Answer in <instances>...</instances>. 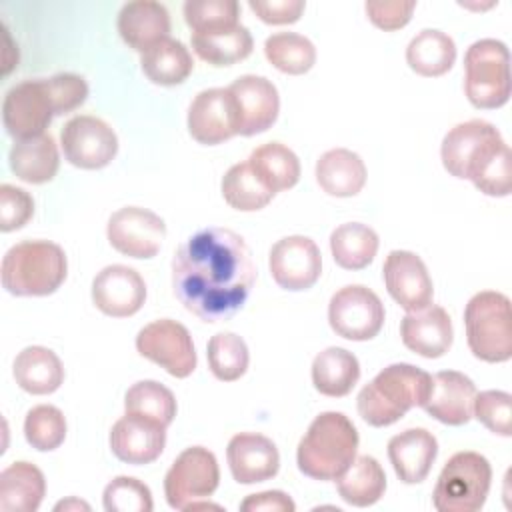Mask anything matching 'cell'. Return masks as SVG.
Masks as SVG:
<instances>
[{"instance_id": "obj_37", "label": "cell", "mask_w": 512, "mask_h": 512, "mask_svg": "<svg viewBox=\"0 0 512 512\" xmlns=\"http://www.w3.org/2000/svg\"><path fill=\"white\" fill-rule=\"evenodd\" d=\"M220 190L226 204L240 212L262 210L274 198V194L254 174L248 160L228 168V172L222 178Z\"/></svg>"}, {"instance_id": "obj_9", "label": "cell", "mask_w": 512, "mask_h": 512, "mask_svg": "<svg viewBox=\"0 0 512 512\" xmlns=\"http://www.w3.org/2000/svg\"><path fill=\"white\" fill-rule=\"evenodd\" d=\"M510 52L494 38L476 40L464 54V92L472 106L494 110L510 98Z\"/></svg>"}, {"instance_id": "obj_27", "label": "cell", "mask_w": 512, "mask_h": 512, "mask_svg": "<svg viewBox=\"0 0 512 512\" xmlns=\"http://www.w3.org/2000/svg\"><path fill=\"white\" fill-rule=\"evenodd\" d=\"M316 182L330 196H356L366 184L364 160L348 148H332L316 162Z\"/></svg>"}, {"instance_id": "obj_22", "label": "cell", "mask_w": 512, "mask_h": 512, "mask_svg": "<svg viewBox=\"0 0 512 512\" xmlns=\"http://www.w3.org/2000/svg\"><path fill=\"white\" fill-rule=\"evenodd\" d=\"M400 336L404 346L418 356L440 358L450 350L454 340L450 314L432 302L420 310L406 312L400 322Z\"/></svg>"}, {"instance_id": "obj_34", "label": "cell", "mask_w": 512, "mask_h": 512, "mask_svg": "<svg viewBox=\"0 0 512 512\" xmlns=\"http://www.w3.org/2000/svg\"><path fill=\"white\" fill-rule=\"evenodd\" d=\"M248 164L272 194L288 190L300 180L298 156L280 142H266L254 148L250 152Z\"/></svg>"}, {"instance_id": "obj_25", "label": "cell", "mask_w": 512, "mask_h": 512, "mask_svg": "<svg viewBox=\"0 0 512 512\" xmlns=\"http://www.w3.org/2000/svg\"><path fill=\"white\" fill-rule=\"evenodd\" d=\"M438 456V440L426 428H408L388 440V458L404 484H420Z\"/></svg>"}, {"instance_id": "obj_17", "label": "cell", "mask_w": 512, "mask_h": 512, "mask_svg": "<svg viewBox=\"0 0 512 512\" xmlns=\"http://www.w3.org/2000/svg\"><path fill=\"white\" fill-rule=\"evenodd\" d=\"M388 294L406 312L420 310L432 302L434 286L422 258L410 250H392L382 266Z\"/></svg>"}, {"instance_id": "obj_16", "label": "cell", "mask_w": 512, "mask_h": 512, "mask_svg": "<svg viewBox=\"0 0 512 512\" xmlns=\"http://www.w3.org/2000/svg\"><path fill=\"white\" fill-rule=\"evenodd\" d=\"M188 132L206 146L222 144L238 134L236 100L228 88H208L194 96L188 108Z\"/></svg>"}, {"instance_id": "obj_43", "label": "cell", "mask_w": 512, "mask_h": 512, "mask_svg": "<svg viewBox=\"0 0 512 512\" xmlns=\"http://www.w3.org/2000/svg\"><path fill=\"white\" fill-rule=\"evenodd\" d=\"M106 512H150L154 508L150 488L132 476H116L102 494Z\"/></svg>"}, {"instance_id": "obj_35", "label": "cell", "mask_w": 512, "mask_h": 512, "mask_svg": "<svg viewBox=\"0 0 512 512\" xmlns=\"http://www.w3.org/2000/svg\"><path fill=\"white\" fill-rule=\"evenodd\" d=\"M254 40L246 26L236 24L226 30L192 34V50L212 66H232L252 54Z\"/></svg>"}, {"instance_id": "obj_26", "label": "cell", "mask_w": 512, "mask_h": 512, "mask_svg": "<svg viewBox=\"0 0 512 512\" xmlns=\"http://www.w3.org/2000/svg\"><path fill=\"white\" fill-rule=\"evenodd\" d=\"M10 170L28 184L50 182L60 166L58 144L52 134L44 132L34 138L14 140L8 154Z\"/></svg>"}, {"instance_id": "obj_33", "label": "cell", "mask_w": 512, "mask_h": 512, "mask_svg": "<svg viewBox=\"0 0 512 512\" xmlns=\"http://www.w3.org/2000/svg\"><path fill=\"white\" fill-rule=\"evenodd\" d=\"M406 62L420 76H442L456 62V44L442 30L426 28L406 46Z\"/></svg>"}, {"instance_id": "obj_46", "label": "cell", "mask_w": 512, "mask_h": 512, "mask_svg": "<svg viewBox=\"0 0 512 512\" xmlns=\"http://www.w3.org/2000/svg\"><path fill=\"white\" fill-rule=\"evenodd\" d=\"M416 8V2H402V0H394V2H366L364 4V10L370 18V22L380 28V30H386V32H392V30H398V28H404L410 18H412V12Z\"/></svg>"}, {"instance_id": "obj_6", "label": "cell", "mask_w": 512, "mask_h": 512, "mask_svg": "<svg viewBox=\"0 0 512 512\" xmlns=\"http://www.w3.org/2000/svg\"><path fill=\"white\" fill-rule=\"evenodd\" d=\"M68 274L64 250L50 240H24L2 258L0 278L14 296H48L56 292Z\"/></svg>"}, {"instance_id": "obj_45", "label": "cell", "mask_w": 512, "mask_h": 512, "mask_svg": "<svg viewBox=\"0 0 512 512\" xmlns=\"http://www.w3.org/2000/svg\"><path fill=\"white\" fill-rule=\"evenodd\" d=\"M34 214L32 196L18 186H0V230L12 232L22 228Z\"/></svg>"}, {"instance_id": "obj_18", "label": "cell", "mask_w": 512, "mask_h": 512, "mask_svg": "<svg viewBox=\"0 0 512 512\" xmlns=\"http://www.w3.org/2000/svg\"><path fill=\"white\" fill-rule=\"evenodd\" d=\"M146 300V282L130 266L110 264L92 280L94 306L112 318L134 316Z\"/></svg>"}, {"instance_id": "obj_39", "label": "cell", "mask_w": 512, "mask_h": 512, "mask_svg": "<svg viewBox=\"0 0 512 512\" xmlns=\"http://www.w3.org/2000/svg\"><path fill=\"white\" fill-rule=\"evenodd\" d=\"M206 358L210 372L222 382H234L248 370L250 354L246 342L234 332H218L208 340Z\"/></svg>"}, {"instance_id": "obj_44", "label": "cell", "mask_w": 512, "mask_h": 512, "mask_svg": "<svg viewBox=\"0 0 512 512\" xmlns=\"http://www.w3.org/2000/svg\"><path fill=\"white\" fill-rule=\"evenodd\" d=\"M472 416L484 424L492 434L512 436V396L504 390L476 392Z\"/></svg>"}, {"instance_id": "obj_20", "label": "cell", "mask_w": 512, "mask_h": 512, "mask_svg": "<svg viewBox=\"0 0 512 512\" xmlns=\"http://www.w3.org/2000/svg\"><path fill=\"white\" fill-rule=\"evenodd\" d=\"M110 450L112 454L132 466H142L154 462L166 446V426L126 412L118 418L110 430Z\"/></svg>"}, {"instance_id": "obj_11", "label": "cell", "mask_w": 512, "mask_h": 512, "mask_svg": "<svg viewBox=\"0 0 512 512\" xmlns=\"http://www.w3.org/2000/svg\"><path fill=\"white\" fill-rule=\"evenodd\" d=\"M384 304L376 292L362 284H348L332 294L328 304L330 328L354 342L372 340L384 326Z\"/></svg>"}, {"instance_id": "obj_10", "label": "cell", "mask_w": 512, "mask_h": 512, "mask_svg": "<svg viewBox=\"0 0 512 512\" xmlns=\"http://www.w3.org/2000/svg\"><path fill=\"white\" fill-rule=\"evenodd\" d=\"M220 482L216 456L204 446L182 450L164 476V496L170 508L188 510L194 502L210 498Z\"/></svg>"}, {"instance_id": "obj_8", "label": "cell", "mask_w": 512, "mask_h": 512, "mask_svg": "<svg viewBox=\"0 0 512 512\" xmlns=\"http://www.w3.org/2000/svg\"><path fill=\"white\" fill-rule=\"evenodd\" d=\"M492 484V466L478 452H456L444 464L432 504L438 512H476L484 506Z\"/></svg>"}, {"instance_id": "obj_41", "label": "cell", "mask_w": 512, "mask_h": 512, "mask_svg": "<svg viewBox=\"0 0 512 512\" xmlns=\"http://www.w3.org/2000/svg\"><path fill=\"white\" fill-rule=\"evenodd\" d=\"M24 438L34 450H56L66 438V418L62 410L52 404L30 408L24 418Z\"/></svg>"}, {"instance_id": "obj_15", "label": "cell", "mask_w": 512, "mask_h": 512, "mask_svg": "<svg viewBox=\"0 0 512 512\" xmlns=\"http://www.w3.org/2000/svg\"><path fill=\"white\" fill-rule=\"evenodd\" d=\"M274 282L290 292L312 288L322 274V256L308 236H284L270 248L268 258Z\"/></svg>"}, {"instance_id": "obj_2", "label": "cell", "mask_w": 512, "mask_h": 512, "mask_svg": "<svg viewBox=\"0 0 512 512\" xmlns=\"http://www.w3.org/2000/svg\"><path fill=\"white\" fill-rule=\"evenodd\" d=\"M442 166L460 180H470L482 194L504 198L512 190L510 148L500 130L480 118L450 128L440 146Z\"/></svg>"}, {"instance_id": "obj_5", "label": "cell", "mask_w": 512, "mask_h": 512, "mask_svg": "<svg viewBox=\"0 0 512 512\" xmlns=\"http://www.w3.org/2000/svg\"><path fill=\"white\" fill-rule=\"evenodd\" d=\"M358 442V430L346 414L322 412L298 442V470L312 480H336L356 458Z\"/></svg>"}, {"instance_id": "obj_21", "label": "cell", "mask_w": 512, "mask_h": 512, "mask_svg": "<svg viewBox=\"0 0 512 512\" xmlns=\"http://www.w3.org/2000/svg\"><path fill=\"white\" fill-rule=\"evenodd\" d=\"M232 478L238 484H256L278 474L280 454L276 444L256 432L234 434L226 448Z\"/></svg>"}, {"instance_id": "obj_31", "label": "cell", "mask_w": 512, "mask_h": 512, "mask_svg": "<svg viewBox=\"0 0 512 512\" xmlns=\"http://www.w3.org/2000/svg\"><path fill=\"white\" fill-rule=\"evenodd\" d=\"M336 490L350 506H372L386 492L384 468L372 456H356L352 464L336 478Z\"/></svg>"}, {"instance_id": "obj_42", "label": "cell", "mask_w": 512, "mask_h": 512, "mask_svg": "<svg viewBox=\"0 0 512 512\" xmlns=\"http://www.w3.org/2000/svg\"><path fill=\"white\" fill-rule=\"evenodd\" d=\"M182 12L192 34H208L240 24V4L236 0H188Z\"/></svg>"}, {"instance_id": "obj_29", "label": "cell", "mask_w": 512, "mask_h": 512, "mask_svg": "<svg viewBox=\"0 0 512 512\" xmlns=\"http://www.w3.org/2000/svg\"><path fill=\"white\" fill-rule=\"evenodd\" d=\"M12 374L16 384L34 396L52 394L64 382V366L46 346H26L18 352Z\"/></svg>"}, {"instance_id": "obj_47", "label": "cell", "mask_w": 512, "mask_h": 512, "mask_svg": "<svg viewBox=\"0 0 512 512\" xmlns=\"http://www.w3.org/2000/svg\"><path fill=\"white\" fill-rule=\"evenodd\" d=\"M248 6L266 24H294L306 8L302 0H250Z\"/></svg>"}, {"instance_id": "obj_3", "label": "cell", "mask_w": 512, "mask_h": 512, "mask_svg": "<svg viewBox=\"0 0 512 512\" xmlns=\"http://www.w3.org/2000/svg\"><path fill=\"white\" fill-rule=\"evenodd\" d=\"M86 98V80L72 72L24 80L6 92L2 102V122L14 140L34 138L46 132L54 116L80 108Z\"/></svg>"}, {"instance_id": "obj_19", "label": "cell", "mask_w": 512, "mask_h": 512, "mask_svg": "<svg viewBox=\"0 0 512 512\" xmlns=\"http://www.w3.org/2000/svg\"><path fill=\"white\" fill-rule=\"evenodd\" d=\"M228 90L236 100L240 136H254L272 128L280 112V96L268 78L244 74Z\"/></svg>"}, {"instance_id": "obj_40", "label": "cell", "mask_w": 512, "mask_h": 512, "mask_svg": "<svg viewBox=\"0 0 512 512\" xmlns=\"http://www.w3.org/2000/svg\"><path fill=\"white\" fill-rule=\"evenodd\" d=\"M124 408L130 414H140L152 418L166 428L176 416V398L174 394L156 380H140L132 384L124 396Z\"/></svg>"}, {"instance_id": "obj_14", "label": "cell", "mask_w": 512, "mask_h": 512, "mask_svg": "<svg viewBox=\"0 0 512 512\" xmlns=\"http://www.w3.org/2000/svg\"><path fill=\"white\" fill-rule=\"evenodd\" d=\"M110 246L130 258H154L166 236L164 220L148 208L124 206L116 210L106 226Z\"/></svg>"}, {"instance_id": "obj_30", "label": "cell", "mask_w": 512, "mask_h": 512, "mask_svg": "<svg viewBox=\"0 0 512 512\" xmlns=\"http://www.w3.org/2000/svg\"><path fill=\"white\" fill-rule=\"evenodd\" d=\"M360 378V362L346 348L330 346L316 354L312 362L314 388L330 398H342L352 392Z\"/></svg>"}, {"instance_id": "obj_13", "label": "cell", "mask_w": 512, "mask_h": 512, "mask_svg": "<svg viewBox=\"0 0 512 512\" xmlns=\"http://www.w3.org/2000/svg\"><path fill=\"white\" fill-rule=\"evenodd\" d=\"M64 158L82 170H100L108 166L118 152L114 128L98 116H72L60 130Z\"/></svg>"}, {"instance_id": "obj_4", "label": "cell", "mask_w": 512, "mask_h": 512, "mask_svg": "<svg viewBox=\"0 0 512 512\" xmlns=\"http://www.w3.org/2000/svg\"><path fill=\"white\" fill-rule=\"evenodd\" d=\"M432 390V376L412 364L398 362L380 370L358 394L356 408L360 418L384 428L398 422L410 408L424 406Z\"/></svg>"}, {"instance_id": "obj_12", "label": "cell", "mask_w": 512, "mask_h": 512, "mask_svg": "<svg viewBox=\"0 0 512 512\" xmlns=\"http://www.w3.org/2000/svg\"><path fill=\"white\" fill-rule=\"evenodd\" d=\"M136 350L174 378H188L198 362L188 328L170 318L146 324L136 334Z\"/></svg>"}, {"instance_id": "obj_48", "label": "cell", "mask_w": 512, "mask_h": 512, "mask_svg": "<svg viewBox=\"0 0 512 512\" xmlns=\"http://www.w3.org/2000/svg\"><path fill=\"white\" fill-rule=\"evenodd\" d=\"M242 512H294L296 504L294 500L282 492V490H266L258 494H250L240 502Z\"/></svg>"}, {"instance_id": "obj_1", "label": "cell", "mask_w": 512, "mask_h": 512, "mask_svg": "<svg viewBox=\"0 0 512 512\" xmlns=\"http://www.w3.org/2000/svg\"><path fill=\"white\" fill-rule=\"evenodd\" d=\"M256 280L248 244L230 228L192 234L172 258V290L202 322L230 320L246 304Z\"/></svg>"}, {"instance_id": "obj_24", "label": "cell", "mask_w": 512, "mask_h": 512, "mask_svg": "<svg viewBox=\"0 0 512 512\" xmlns=\"http://www.w3.org/2000/svg\"><path fill=\"white\" fill-rule=\"evenodd\" d=\"M116 28L132 50L144 54L154 44L170 38V14L156 0L126 2L118 12Z\"/></svg>"}, {"instance_id": "obj_28", "label": "cell", "mask_w": 512, "mask_h": 512, "mask_svg": "<svg viewBox=\"0 0 512 512\" xmlns=\"http://www.w3.org/2000/svg\"><path fill=\"white\" fill-rule=\"evenodd\" d=\"M46 494V480L38 466L12 462L0 472V510L36 512Z\"/></svg>"}, {"instance_id": "obj_38", "label": "cell", "mask_w": 512, "mask_h": 512, "mask_svg": "<svg viewBox=\"0 0 512 512\" xmlns=\"http://www.w3.org/2000/svg\"><path fill=\"white\" fill-rule=\"evenodd\" d=\"M266 60L280 72L300 76L316 62L314 44L298 32H276L264 42Z\"/></svg>"}, {"instance_id": "obj_32", "label": "cell", "mask_w": 512, "mask_h": 512, "mask_svg": "<svg viewBox=\"0 0 512 512\" xmlns=\"http://www.w3.org/2000/svg\"><path fill=\"white\" fill-rule=\"evenodd\" d=\"M144 76L158 86L182 84L194 70L190 50L174 38H166L140 56Z\"/></svg>"}, {"instance_id": "obj_23", "label": "cell", "mask_w": 512, "mask_h": 512, "mask_svg": "<svg viewBox=\"0 0 512 512\" xmlns=\"http://www.w3.org/2000/svg\"><path fill=\"white\" fill-rule=\"evenodd\" d=\"M474 398L476 386L466 374L442 370L432 376V390L422 408L442 424L462 426L472 418Z\"/></svg>"}, {"instance_id": "obj_49", "label": "cell", "mask_w": 512, "mask_h": 512, "mask_svg": "<svg viewBox=\"0 0 512 512\" xmlns=\"http://www.w3.org/2000/svg\"><path fill=\"white\" fill-rule=\"evenodd\" d=\"M68 510V508H84V510H88L90 506L88 504H84V502H80V500H76V498H70V500H66V502H60V504H56V510Z\"/></svg>"}, {"instance_id": "obj_7", "label": "cell", "mask_w": 512, "mask_h": 512, "mask_svg": "<svg viewBox=\"0 0 512 512\" xmlns=\"http://www.w3.org/2000/svg\"><path fill=\"white\" fill-rule=\"evenodd\" d=\"M470 352L484 362H508L512 356L510 298L496 290L474 294L464 308Z\"/></svg>"}, {"instance_id": "obj_36", "label": "cell", "mask_w": 512, "mask_h": 512, "mask_svg": "<svg viewBox=\"0 0 512 512\" xmlns=\"http://www.w3.org/2000/svg\"><path fill=\"white\" fill-rule=\"evenodd\" d=\"M378 234L362 222H346L332 230L330 252L334 262L344 270L366 268L378 252Z\"/></svg>"}]
</instances>
